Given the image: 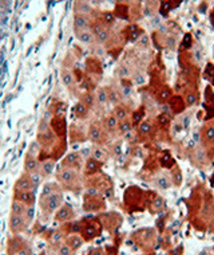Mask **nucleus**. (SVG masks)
<instances>
[{
    "label": "nucleus",
    "mask_w": 214,
    "mask_h": 255,
    "mask_svg": "<svg viewBox=\"0 0 214 255\" xmlns=\"http://www.w3.org/2000/svg\"><path fill=\"white\" fill-rule=\"evenodd\" d=\"M35 141L39 144L40 148V161L47 160V158H51L54 161H59L67 153L69 140L59 138L50 127V120H47L46 117H43L39 121Z\"/></svg>",
    "instance_id": "f257e3e1"
},
{
    "label": "nucleus",
    "mask_w": 214,
    "mask_h": 255,
    "mask_svg": "<svg viewBox=\"0 0 214 255\" xmlns=\"http://www.w3.org/2000/svg\"><path fill=\"white\" fill-rule=\"evenodd\" d=\"M54 176L63 191H67L71 194H80L83 191L84 176L80 171L58 167Z\"/></svg>",
    "instance_id": "f03ea898"
},
{
    "label": "nucleus",
    "mask_w": 214,
    "mask_h": 255,
    "mask_svg": "<svg viewBox=\"0 0 214 255\" xmlns=\"http://www.w3.org/2000/svg\"><path fill=\"white\" fill-rule=\"evenodd\" d=\"M214 196L209 189L204 191V202H202L201 211L196 218L190 220L193 227L198 231H206L210 226L214 225Z\"/></svg>",
    "instance_id": "7ed1b4c3"
},
{
    "label": "nucleus",
    "mask_w": 214,
    "mask_h": 255,
    "mask_svg": "<svg viewBox=\"0 0 214 255\" xmlns=\"http://www.w3.org/2000/svg\"><path fill=\"white\" fill-rule=\"evenodd\" d=\"M123 210L127 214H136L146 210V191L138 185H131L123 194Z\"/></svg>",
    "instance_id": "20e7f679"
},
{
    "label": "nucleus",
    "mask_w": 214,
    "mask_h": 255,
    "mask_svg": "<svg viewBox=\"0 0 214 255\" xmlns=\"http://www.w3.org/2000/svg\"><path fill=\"white\" fill-rule=\"evenodd\" d=\"M84 188L95 191L98 194L113 198L114 195V181L113 179L103 172H99L92 176L84 177Z\"/></svg>",
    "instance_id": "39448f33"
},
{
    "label": "nucleus",
    "mask_w": 214,
    "mask_h": 255,
    "mask_svg": "<svg viewBox=\"0 0 214 255\" xmlns=\"http://www.w3.org/2000/svg\"><path fill=\"white\" fill-rule=\"evenodd\" d=\"M103 227L98 216H88L78 222V234L83 238L84 242H92L102 235Z\"/></svg>",
    "instance_id": "423d86ee"
},
{
    "label": "nucleus",
    "mask_w": 214,
    "mask_h": 255,
    "mask_svg": "<svg viewBox=\"0 0 214 255\" xmlns=\"http://www.w3.org/2000/svg\"><path fill=\"white\" fill-rule=\"evenodd\" d=\"M131 241L140 247L141 250L150 253L157 246L158 235L157 230L154 229H140L131 234Z\"/></svg>",
    "instance_id": "0eeeda50"
},
{
    "label": "nucleus",
    "mask_w": 214,
    "mask_h": 255,
    "mask_svg": "<svg viewBox=\"0 0 214 255\" xmlns=\"http://www.w3.org/2000/svg\"><path fill=\"white\" fill-rule=\"evenodd\" d=\"M65 203L63 192H55L50 195H40L39 196V207L40 211L46 216V222L48 218L55 214L58 208Z\"/></svg>",
    "instance_id": "6e6552de"
},
{
    "label": "nucleus",
    "mask_w": 214,
    "mask_h": 255,
    "mask_svg": "<svg viewBox=\"0 0 214 255\" xmlns=\"http://www.w3.org/2000/svg\"><path fill=\"white\" fill-rule=\"evenodd\" d=\"M87 138L91 141L94 145H109L111 142V136L102 124V120H95L91 121L87 127Z\"/></svg>",
    "instance_id": "1a4fd4ad"
},
{
    "label": "nucleus",
    "mask_w": 214,
    "mask_h": 255,
    "mask_svg": "<svg viewBox=\"0 0 214 255\" xmlns=\"http://www.w3.org/2000/svg\"><path fill=\"white\" fill-rule=\"evenodd\" d=\"M83 211L88 212V214H99L106 210V200L105 196L101 194H98L95 191L87 189L83 194Z\"/></svg>",
    "instance_id": "9d476101"
},
{
    "label": "nucleus",
    "mask_w": 214,
    "mask_h": 255,
    "mask_svg": "<svg viewBox=\"0 0 214 255\" xmlns=\"http://www.w3.org/2000/svg\"><path fill=\"white\" fill-rule=\"evenodd\" d=\"M200 141L201 146L206 150V153L210 157V160H214V119L208 120L204 127L201 128L200 132Z\"/></svg>",
    "instance_id": "9b49d317"
},
{
    "label": "nucleus",
    "mask_w": 214,
    "mask_h": 255,
    "mask_svg": "<svg viewBox=\"0 0 214 255\" xmlns=\"http://www.w3.org/2000/svg\"><path fill=\"white\" fill-rule=\"evenodd\" d=\"M98 218L101 220L102 227L105 231H107L109 234L114 235V234L118 231V229L122 226L123 218L119 212L110 211V212H99L98 214Z\"/></svg>",
    "instance_id": "f8f14e48"
},
{
    "label": "nucleus",
    "mask_w": 214,
    "mask_h": 255,
    "mask_svg": "<svg viewBox=\"0 0 214 255\" xmlns=\"http://www.w3.org/2000/svg\"><path fill=\"white\" fill-rule=\"evenodd\" d=\"M204 185H197L196 188L193 189L192 194L186 200V206H188L189 212V220H192L193 218H196L198 215V212L201 211L202 202H204Z\"/></svg>",
    "instance_id": "ddd939ff"
},
{
    "label": "nucleus",
    "mask_w": 214,
    "mask_h": 255,
    "mask_svg": "<svg viewBox=\"0 0 214 255\" xmlns=\"http://www.w3.org/2000/svg\"><path fill=\"white\" fill-rule=\"evenodd\" d=\"M7 255H31V246L20 235H12L7 241Z\"/></svg>",
    "instance_id": "4468645a"
},
{
    "label": "nucleus",
    "mask_w": 214,
    "mask_h": 255,
    "mask_svg": "<svg viewBox=\"0 0 214 255\" xmlns=\"http://www.w3.org/2000/svg\"><path fill=\"white\" fill-rule=\"evenodd\" d=\"M42 177L39 175H30L23 172L13 184V191H38Z\"/></svg>",
    "instance_id": "2eb2a0df"
},
{
    "label": "nucleus",
    "mask_w": 214,
    "mask_h": 255,
    "mask_svg": "<svg viewBox=\"0 0 214 255\" xmlns=\"http://www.w3.org/2000/svg\"><path fill=\"white\" fill-rule=\"evenodd\" d=\"M84 165V157L82 152H76V150H72V152H69L66 153L63 157L61 158V163H59V167L62 168H69V169H75V171H83Z\"/></svg>",
    "instance_id": "dca6fc26"
},
{
    "label": "nucleus",
    "mask_w": 214,
    "mask_h": 255,
    "mask_svg": "<svg viewBox=\"0 0 214 255\" xmlns=\"http://www.w3.org/2000/svg\"><path fill=\"white\" fill-rule=\"evenodd\" d=\"M188 156L190 163L197 168H201V169H206L209 167L212 160L206 153V150L202 148V146H196V148H192V149L188 150Z\"/></svg>",
    "instance_id": "f3484780"
},
{
    "label": "nucleus",
    "mask_w": 214,
    "mask_h": 255,
    "mask_svg": "<svg viewBox=\"0 0 214 255\" xmlns=\"http://www.w3.org/2000/svg\"><path fill=\"white\" fill-rule=\"evenodd\" d=\"M31 223L27 219L26 214L24 215H16V214H9L8 227L9 231L12 235H20V234L26 233Z\"/></svg>",
    "instance_id": "a211bd4d"
},
{
    "label": "nucleus",
    "mask_w": 214,
    "mask_h": 255,
    "mask_svg": "<svg viewBox=\"0 0 214 255\" xmlns=\"http://www.w3.org/2000/svg\"><path fill=\"white\" fill-rule=\"evenodd\" d=\"M84 73L90 75L94 81L99 82L103 77V66L102 62L96 57H88L86 58L84 62Z\"/></svg>",
    "instance_id": "6ab92c4d"
},
{
    "label": "nucleus",
    "mask_w": 214,
    "mask_h": 255,
    "mask_svg": "<svg viewBox=\"0 0 214 255\" xmlns=\"http://www.w3.org/2000/svg\"><path fill=\"white\" fill-rule=\"evenodd\" d=\"M61 79L71 96H72V97H78L79 94H80V92H79L80 89H79V85L78 82H76V79H75L72 70H71V69H67V67H62Z\"/></svg>",
    "instance_id": "aec40b11"
},
{
    "label": "nucleus",
    "mask_w": 214,
    "mask_h": 255,
    "mask_svg": "<svg viewBox=\"0 0 214 255\" xmlns=\"http://www.w3.org/2000/svg\"><path fill=\"white\" fill-rule=\"evenodd\" d=\"M69 142L70 144H82L84 141H87V128H84L82 124H71L69 125Z\"/></svg>",
    "instance_id": "412c9836"
},
{
    "label": "nucleus",
    "mask_w": 214,
    "mask_h": 255,
    "mask_svg": "<svg viewBox=\"0 0 214 255\" xmlns=\"http://www.w3.org/2000/svg\"><path fill=\"white\" fill-rule=\"evenodd\" d=\"M50 127H51L53 132L55 133V134H57L59 138H63V140H69V137H67V132H69V125H67L66 115L51 116V119H50Z\"/></svg>",
    "instance_id": "4be33fe9"
},
{
    "label": "nucleus",
    "mask_w": 214,
    "mask_h": 255,
    "mask_svg": "<svg viewBox=\"0 0 214 255\" xmlns=\"http://www.w3.org/2000/svg\"><path fill=\"white\" fill-rule=\"evenodd\" d=\"M74 219L75 211L72 206L69 204V203H63L57 211H55V214H54V222L59 223V225H63V223H67V222H71V220Z\"/></svg>",
    "instance_id": "5701e85b"
},
{
    "label": "nucleus",
    "mask_w": 214,
    "mask_h": 255,
    "mask_svg": "<svg viewBox=\"0 0 214 255\" xmlns=\"http://www.w3.org/2000/svg\"><path fill=\"white\" fill-rule=\"evenodd\" d=\"M40 160L39 156L26 152L24 160H23V172L30 173V175H39Z\"/></svg>",
    "instance_id": "b1692460"
},
{
    "label": "nucleus",
    "mask_w": 214,
    "mask_h": 255,
    "mask_svg": "<svg viewBox=\"0 0 214 255\" xmlns=\"http://www.w3.org/2000/svg\"><path fill=\"white\" fill-rule=\"evenodd\" d=\"M102 168H103V163L98 161V160H95L91 156H88V157L84 158V165L82 173H83L84 177L92 176V175H96V173L102 172Z\"/></svg>",
    "instance_id": "393cba45"
},
{
    "label": "nucleus",
    "mask_w": 214,
    "mask_h": 255,
    "mask_svg": "<svg viewBox=\"0 0 214 255\" xmlns=\"http://www.w3.org/2000/svg\"><path fill=\"white\" fill-rule=\"evenodd\" d=\"M204 110L206 113V119H214V88L212 85H208L205 88V104H204Z\"/></svg>",
    "instance_id": "a878e982"
},
{
    "label": "nucleus",
    "mask_w": 214,
    "mask_h": 255,
    "mask_svg": "<svg viewBox=\"0 0 214 255\" xmlns=\"http://www.w3.org/2000/svg\"><path fill=\"white\" fill-rule=\"evenodd\" d=\"M13 200L26 204L27 207L35 206L36 203V192L35 191H13Z\"/></svg>",
    "instance_id": "bb28decb"
},
{
    "label": "nucleus",
    "mask_w": 214,
    "mask_h": 255,
    "mask_svg": "<svg viewBox=\"0 0 214 255\" xmlns=\"http://www.w3.org/2000/svg\"><path fill=\"white\" fill-rule=\"evenodd\" d=\"M167 105H169V108H170L171 113L175 116L184 113L185 109L188 108L184 97H182L181 94H173L170 100H169V102H167Z\"/></svg>",
    "instance_id": "cd10ccee"
},
{
    "label": "nucleus",
    "mask_w": 214,
    "mask_h": 255,
    "mask_svg": "<svg viewBox=\"0 0 214 255\" xmlns=\"http://www.w3.org/2000/svg\"><path fill=\"white\" fill-rule=\"evenodd\" d=\"M55 171H57V161H54L51 158H47V160H42V161H40L39 176L42 177V179L48 180L50 177L55 175Z\"/></svg>",
    "instance_id": "c85d7f7f"
},
{
    "label": "nucleus",
    "mask_w": 214,
    "mask_h": 255,
    "mask_svg": "<svg viewBox=\"0 0 214 255\" xmlns=\"http://www.w3.org/2000/svg\"><path fill=\"white\" fill-rule=\"evenodd\" d=\"M143 34V30L141 28L140 26L137 24H130L127 26L126 28H123L122 32H121V36L125 42H134L140 38L141 35Z\"/></svg>",
    "instance_id": "c756f323"
},
{
    "label": "nucleus",
    "mask_w": 214,
    "mask_h": 255,
    "mask_svg": "<svg viewBox=\"0 0 214 255\" xmlns=\"http://www.w3.org/2000/svg\"><path fill=\"white\" fill-rule=\"evenodd\" d=\"M102 124H103V127H105V129L107 130V133L111 136V138L119 136L118 134L119 121L117 120V117H115L113 113H110V115L106 116L105 119L102 120Z\"/></svg>",
    "instance_id": "7c9ffc66"
},
{
    "label": "nucleus",
    "mask_w": 214,
    "mask_h": 255,
    "mask_svg": "<svg viewBox=\"0 0 214 255\" xmlns=\"http://www.w3.org/2000/svg\"><path fill=\"white\" fill-rule=\"evenodd\" d=\"M137 133H138V137H141V138H147V137L153 138L155 136V125H153L150 121L143 120L137 127Z\"/></svg>",
    "instance_id": "2f4dec72"
},
{
    "label": "nucleus",
    "mask_w": 214,
    "mask_h": 255,
    "mask_svg": "<svg viewBox=\"0 0 214 255\" xmlns=\"http://www.w3.org/2000/svg\"><path fill=\"white\" fill-rule=\"evenodd\" d=\"M90 156L94 157L98 161H101V163L105 164L107 160L110 158L111 153H110V150L103 145H92V148L90 149Z\"/></svg>",
    "instance_id": "473e14b6"
},
{
    "label": "nucleus",
    "mask_w": 214,
    "mask_h": 255,
    "mask_svg": "<svg viewBox=\"0 0 214 255\" xmlns=\"http://www.w3.org/2000/svg\"><path fill=\"white\" fill-rule=\"evenodd\" d=\"M86 28H91V16L90 15H82V13H75L74 31L86 30Z\"/></svg>",
    "instance_id": "72a5a7b5"
},
{
    "label": "nucleus",
    "mask_w": 214,
    "mask_h": 255,
    "mask_svg": "<svg viewBox=\"0 0 214 255\" xmlns=\"http://www.w3.org/2000/svg\"><path fill=\"white\" fill-rule=\"evenodd\" d=\"M158 163H159V167L165 168V169H171L174 165H177L174 157L171 156L169 150H162L158 156Z\"/></svg>",
    "instance_id": "f704fd0d"
},
{
    "label": "nucleus",
    "mask_w": 214,
    "mask_h": 255,
    "mask_svg": "<svg viewBox=\"0 0 214 255\" xmlns=\"http://www.w3.org/2000/svg\"><path fill=\"white\" fill-rule=\"evenodd\" d=\"M113 115L117 117L118 121H123V120H127V119H131V110L130 108L126 105V104H118V105L114 106L113 109Z\"/></svg>",
    "instance_id": "c9c22d12"
},
{
    "label": "nucleus",
    "mask_w": 214,
    "mask_h": 255,
    "mask_svg": "<svg viewBox=\"0 0 214 255\" xmlns=\"http://www.w3.org/2000/svg\"><path fill=\"white\" fill-rule=\"evenodd\" d=\"M65 243L67 246H70L74 251H78L86 242H84L83 238L80 237L78 233H74L70 234V235H67V237L65 238Z\"/></svg>",
    "instance_id": "e433bc0d"
},
{
    "label": "nucleus",
    "mask_w": 214,
    "mask_h": 255,
    "mask_svg": "<svg viewBox=\"0 0 214 255\" xmlns=\"http://www.w3.org/2000/svg\"><path fill=\"white\" fill-rule=\"evenodd\" d=\"M171 96H173V90H171L170 86L166 84L165 86H162V88L155 93V96H154V97H155V101H157L158 104L163 105V104H167V102H169Z\"/></svg>",
    "instance_id": "4c0bfd02"
},
{
    "label": "nucleus",
    "mask_w": 214,
    "mask_h": 255,
    "mask_svg": "<svg viewBox=\"0 0 214 255\" xmlns=\"http://www.w3.org/2000/svg\"><path fill=\"white\" fill-rule=\"evenodd\" d=\"M55 192H63V189L59 185L57 180H47L44 181L43 185H42V191H40V195H50V194H55Z\"/></svg>",
    "instance_id": "58836bf2"
},
{
    "label": "nucleus",
    "mask_w": 214,
    "mask_h": 255,
    "mask_svg": "<svg viewBox=\"0 0 214 255\" xmlns=\"http://www.w3.org/2000/svg\"><path fill=\"white\" fill-rule=\"evenodd\" d=\"M75 36H76V38H78V39L84 44H92L94 42H96L95 36H94V34H92L91 28L75 31Z\"/></svg>",
    "instance_id": "ea45409f"
},
{
    "label": "nucleus",
    "mask_w": 214,
    "mask_h": 255,
    "mask_svg": "<svg viewBox=\"0 0 214 255\" xmlns=\"http://www.w3.org/2000/svg\"><path fill=\"white\" fill-rule=\"evenodd\" d=\"M165 199L161 198L159 195H157L155 198L150 202V204L147 206V211L151 212V214H158V212H161L162 210H165Z\"/></svg>",
    "instance_id": "a19ab883"
},
{
    "label": "nucleus",
    "mask_w": 214,
    "mask_h": 255,
    "mask_svg": "<svg viewBox=\"0 0 214 255\" xmlns=\"http://www.w3.org/2000/svg\"><path fill=\"white\" fill-rule=\"evenodd\" d=\"M184 96V100L186 102V105L188 106H193L196 105L198 100H200V94H198V89H186L184 93H182Z\"/></svg>",
    "instance_id": "79ce46f5"
},
{
    "label": "nucleus",
    "mask_w": 214,
    "mask_h": 255,
    "mask_svg": "<svg viewBox=\"0 0 214 255\" xmlns=\"http://www.w3.org/2000/svg\"><path fill=\"white\" fill-rule=\"evenodd\" d=\"M90 112H91V109L84 105L83 102L78 101L74 105V115L78 120H86L90 115Z\"/></svg>",
    "instance_id": "37998d69"
},
{
    "label": "nucleus",
    "mask_w": 214,
    "mask_h": 255,
    "mask_svg": "<svg viewBox=\"0 0 214 255\" xmlns=\"http://www.w3.org/2000/svg\"><path fill=\"white\" fill-rule=\"evenodd\" d=\"M66 110H67V104L61 100H57L54 101L53 104H50L48 106V112L51 116H58V115H65Z\"/></svg>",
    "instance_id": "c03bdc74"
},
{
    "label": "nucleus",
    "mask_w": 214,
    "mask_h": 255,
    "mask_svg": "<svg viewBox=\"0 0 214 255\" xmlns=\"http://www.w3.org/2000/svg\"><path fill=\"white\" fill-rule=\"evenodd\" d=\"M106 92H107V96H109V102H111L114 105H118V104L123 102L122 93L119 92L117 88H114V86H107V88H106Z\"/></svg>",
    "instance_id": "a18cd8bd"
},
{
    "label": "nucleus",
    "mask_w": 214,
    "mask_h": 255,
    "mask_svg": "<svg viewBox=\"0 0 214 255\" xmlns=\"http://www.w3.org/2000/svg\"><path fill=\"white\" fill-rule=\"evenodd\" d=\"M113 13L115 15V18L129 19L130 18V8L125 3H119V4L115 5V9H114Z\"/></svg>",
    "instance_id": "49530a36"
},
{
    "label": "nucleus",
    "mask_w": 214,
    "mask_h": 255,
    "mask_svg": "<svg viewBox=\"0 0 214 255\" xmlns=\"http://www.w3.org/2000/svg\"><path fill=\"white\" fill-rule=\"evenodd\" d=\"M146 115V106L141 105L136 112L131 113V123H133V127H138L142 121H143V117Z\"/></svg>",
    "instance_id": "de8ad7c7"
},
{
    "label": "nucleus",
    "mask_w": 214,
    "mask_h": 255,
    "mask_svg": "<svg viewBox=\"0 0 214 255\" xmlns=\"http://www.w3.org/2000/svg\"><path fill=\"white\" fill-rule=\"evenodd\" d=\"M178 61L179 66H181L182 70H184V69H188V67H190L193 65L192 54L189 53V51H179Z\"/></svg>",
    "instance_id": "09e8293b"
},
{
    "label": "nucleus",
    "mask_w": 214,
    "mask_h": 255,
    "mask_svg": "<svg viewBox=\"0 0 214 255\" xmlns=\"http://www.w3.org/2000/svg\"><path fill=\"white\" fill-rule=\"evenodd\" d=\"M169 125H170V116L167 113H161V115L157 116L155 128H158V129H169Z\"/></svg>",
    "instance_id": "8fccbe9b"
},
{
    "label": "nucleus",
    "mask_w": 214,
    "mask_h": 255,
    "mask_svg": "<svg viewBox=\"0 0 214 255\" xmlns=\"http://www.w3.org/2000/svg\"><path fill=\"white\" fill-rule=\"evenodd\" d=\"M170 177L171 181H173V185H175V187H179L182 184V172H181V168L178 165H174L171 168Z\"/></svg>",
    "instance_id": "3c124183"
},
{
    "label": "nucleus",
    "mask_w": 214,
    "mask_h": 255,
    "mask_svg": "<svg viewBox=\"0 0 214 255\" xmlns=\"http://www.w3.org/2000/svg\"><path fill=\"white\" fill-rule=\"evenodd\" d=\"M131 130H133V123H131V119L119 121V124H118V134L119 136H125V134H127V133H130Z\"/></svg>",
    "instance_id": "603ef678"
},
{
    "label": "nucleus",
    "mask_w": 214,
    "mask_h": 255,
    "mask_svg": "<svg viewBox=\"0 0 214 255\" xmlns=\"http://www.w3.org/2000/svg\"><path fill=\"white\" fill-rule=\"evenodd\" d=\"M27 211V206L23 203L18 202V200H13L11 203V211L9 214H16V215H24Z\"/></svg>",
    "instance_id": "864d4df0"
},
{
    "label": "nucleus",
    "mask_w": 214,
    "mask_h": 255,
    "mask_svg": "<svg viewBox=\"0 0 214 255\" xmlns=\"http://www.w3.org/2000/svg\"><path fill=\"white\" fill-rule=\"evenodd\" d=\"M96 98V105H105L109 102V96H107V92H106V88H98L95 93Z\"/></svg>",
    "instance_id": "5fc2aeb1"
},
{
    "label": "nucleus",
    "mask_w": 214,
    "mask_h": 255,
    "mask_svg": "<svg viewBox=\"0 0 214 255\" xmlns=\"http://www.w3.org/2000/svg\"><path fill=\"white\" fill-rule=\"evenodd\" d=\"M204 77H205L206 81L214 88V63H212V62L206 63L205 70H204Z\"/></svg>",
    "instance_id": "6e6d98bb"
},
{
    "label": "nucleus",
    "mask_w": 214,
    "mask_h": 255,
    "mask_svg": "<svg viewBox=\"0 0 214 255\" xmlns=\"http://www.w3.org/2000/svg\"><path fill=\"white\" fill-rule=\"evenodd\" d=\"M155 185H158V187L162 189L170 188L171 185H173L170 175H169V176H167V175H163V176H159L158 179H155Z\"/></svg>",
    "instance_id": "4d7b16f0"
},
{
    "label": "nucleus",
    "mask_w": 214,
    "mask_h": 255,
    "mask_svg": "<svg viewBox=\"0 0 214 255\" xmlns=\"http://www.w3.org/2000/svg\"><path fill=\"white\" fill-rule=\"evenodd\" d=\"M54 249L57 250L58 255H75V253H76V251L72 250L70 246H67L65 242L61 243L59 246L54 247Z\"/></svg>",
    "instance_id": "13d9d810"
},
{
    "label": "nucleus",
    "mask_w": 214,
    "mask_h": 255,
    "mask_svg": "<svg viewBox=\"0 0 214 255\" xmlns=\"http://www.w3.org/2000/svg\"><path fill=\"white\" fill-rule=\"evenodd\" d=\"M193 44V38L190 34H186L184 36V40H182V43H181V47H179V51H189L190 47H192Z\"/></svg>",
    "instance_id": "bf43d9fd"
},
{
    "label": "nucleus",
    "mask_w": 214,
    "mask_h": 255,
    "mask_svg": "<svg viewBox=\"0 0 214 255\" xmlns=\"http://www.w3.org/2000/svg\"><path fill=\"white\" fill-rule=\"evenodd\" d=\"M87 255H109V253L105 249H102V247H95V249L90 250Z\"/></svg>",
    "instance_id": "052dcab7"
},
{
    "label": "nucleus",
    "mask_w": 214,
    "mask_h": 255,
    "mask_svg": "<svg viewBox=\"0 0 214 255\" xmlns=\"http://www.w3.org/2000/svg\"><path fill=\"white\" fill-rule=\"evenodd\" d=\"M11 3V0H0V7L1 8H7Z\"/></svg>",
    "instance_id": "680f3d73"
},
{
    "label": "nucleus",
    "mask_w": 214,
    "mask_h": 255,
    "mask_svg": "<svg viewBox=\"0 0 214 255\" xmlns=\"http://www.w3.org/2000/svg\"><path fill=\"white\" fill-rule=\"evenodd\" d=\"M210 181H212V184L214 185V173H213V175H212V179H210Z\"/></svg>",
    "instance_id": "e2e57ef3"
},
{
    "label": "nucleus",
    "mask_w": 214,
    "mask_h": 255,
    "mask_svg": "<svg viewBox=\"0 0 214 255\" xmlns=\"http://www.w3.org/2000/svg\"><path fill=\"white\" fill-rule=\"evenodd\" d=\"M212 19H213V23H214V8L213 11H212Z\"/></svg>",
    "instance_id": "0e129e2a"
},
{
    "label": "nucleus",
    "mask_w": 214,
    "mask_h": 255,
    "mask_svg": "<svg viewBox=\"0 0 214 255\" xmlns=\"http://www.w3.org/2000/svg\"><path fill=\"white\" fill-rule=\"evenodd\" d=\"M84 1H90V0H84Z\"/></svg>",
    "instance_id": "69168bd1"
},
{
    "label": "nucleus",
    "mask_w": 214,
    "mask_h": 255,
    "mask_svg": "<svg viewBox=\"0 0 214 255\" xmlns=\"http://www.w3.org/2000/svg\"><path fill=\"white\" fill-rule=\"evenodd\" d=\"M147 255H154V254H147Z\"/></svg>",
    "instance_id": "338daca9"
}]
</instances>
